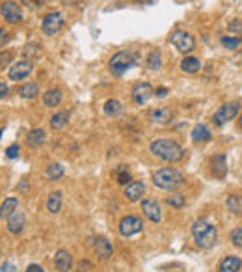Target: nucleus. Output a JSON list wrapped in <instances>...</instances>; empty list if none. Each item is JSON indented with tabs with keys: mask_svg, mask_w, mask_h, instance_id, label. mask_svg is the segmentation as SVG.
Listing matches in <instances>:
<instances>
[{
	"mask_svg": "<svg viewBox=\"0 0 242 272\" xmlns=\"http://www.w3.org/2000/svg\"><path fill=\"white\" fill-rule=\"evenodd\" d=\"M149 151L160 160L166 162H179L181 158L185 157V151L179 145L175 140H166V138H158L153 140L149 145Z\"/></svg>",
	"mask_w": 242,
	"mask_h": 272,
	"instance_id": "1",
	"label": "nucleus"
},
{
	"mask_svg": "<svg viewBox=\"0 0 242 272\" xmlns=\"http://www.w3.org/2000/svg\"><path fill=\"white\" fill-rule=\"evenodd\" d=\"M151 179H153V185L157 186V188L168 190V192L175 190V188H179V186L185 183L183 173L179 172L177 168H171V166L160 168L157 172H153V177H151Z\"/></svg>",
	"mask_w": 242,
	"mask_h": 272,
	"instance_id": "2",
	"label": "nucleus"
},
{
	"mask_svg": "<svg viewBox=\"0 0 242 272\" xmlns=\"http://www.w3.org/2000/svg\"><path fill=\"white\" fill-rule=\"evenodd\" d=\"M192 237L196 244L203 250H211L218 243V229L207 220H196L192 226Z\"/></svg>",
	"mask_w": 242,
	"mask_h": 272,
	"instance_id": "3",
	"label": "nucleus"
},
{
	"mask_svg": "<svg viewBox=\"0 0 242 272\" xmlns=\"http://www.w3.org/2000/svg\"><path fill=\"white\" fill-rule=\"evenodd\" d=\"M136 65V54L134 52H130V50H120V52H116L114 56L110 58V62H108V69L110 73L114 75V77H123V73H127L130 67H134Z\"/></svg>",
	"mask_w": 242,
	"mask_h": 272,
	"instance_id": "4",
	"label": "nucleus"
},
{
	"mask_svg": "<svg viewBox=\"0 0 242 272\" xmlns=\"http://www.w3.org/2000/svg\"><path fill=\"white\" fill-rule=\"evenodd\" d=\"M241 112V103L239 101H229L224 103L216 112L213 114V123L216 127H224L226 123H229L231 120H235Z\"/></svg>",
	"mask_w": 242,
	"mask_h": 272,
	"instance_id": "5",
	"label": "nucleus"
},
{
	"mask_svg": "<svg viewBox=\"0 0 242 272\" xmlns=\"http://www.w3.org/2000/svg\"><path fill=\"white\" fill-rule=\"evenodd\" d=\"M170 43L173 45L181 54H190V52L196 49V39H194L192 34L186 32V30H175V32H171Z\"/></svg>",
	"mask_w": 242,
	"mask_h": 272,
	"instance_id": "6",
	"label": "nucleus"
},
{
	"mask_svg": "<svg viewBox=\"0 0 242 272\" xmlns=\"http://www.w3.org/2000/svg\"><path fill=\"white\" fill-rule=\"evenodd\" d=\"M65 24V19L64 15L60 11H50L43 17V22H41V32L45 36H56L60 30L64 28Z\"/></svg>",
	"mask_w": 242,
	"mask_h": 272,
	"instance_id": "7",
	"label": "nucleus"
},
{
	"mask_svg": "<svg viewBox=\"0 0 242 272\" xmlns=\"http://www.w3.org/2000/svg\"><path fill=\"white\" fill-rule=\"evenodd\" d=\"M0 13H2V19L7 24H19L24 19L21 6L17 2H13V0H4L2 6H0Z\"/></svg>",
	"mask_w": 242,
	"mask_h": 272,
	"instance_id": "8",
	"label": "nucleus"
},
{
	"mask_svg": "<svg viewBox=\"0 0 242 272\" xmlns=\"http://www.w3.org/2000/svg\"><path fill=\"white\" fill-rule=\"evenodd\" d=\"M143 229V222L138 218V216H132V215H127L121 218L120 222V233L123 237H132V235H138L140 231Z\"/></svg>",
	"mask_w": 242,
	"mask_h": 272,
	"instance_id": "9",
	"label": "nucleus"
},
{
	"mask_svg": "<svg viewBox=\"0 0 242 272\" xmlns=\"http://www.w3.org/2000/svg\"><path fill=\"white\" fill-rule=\"evenodd\" d=\"M32 71H34V64H32V60H21V62H15V64L9 67L7 77H9V80L19 82V80L26 79Z\"/></svg>",
	"mask_w": 242,
	"mask_h": 272,
	"instance_id": "10",
	"label": "nucleus"
},
{
	"mask_svg": "<svg viewBox=\"0 0 242 272\" xmlns=\"http://www.w3.org/2000/svg\"><path fill=\"white\" fill-rule=\"evenodd\" d=\"M153 95H155V88L149 82H138L132 86V92H130V97L136 105H145Z\"/></svg>",
	"mask_w": 242,
	"mask_h": 272,
	"instance_id": "11",
	"label": "nucleus"
},
{
	"mask_svg": "<svg viewBox=\"0 0 242 272\" xmlns=\"http://www.w3.org/2000/svg\"><path fill=\"white\" fill-rule=\"evenodd\" d=\"M142 211L143 215L149 218L151 222L158 224L162 220V211H160V205L158 201L155 200H142Z\"/></svg>",
	"mask_w": 242,
	"mask_h": 272,
	"instance_id": "12",
	"label": "nucleus"
},
{
	"mask_svg": "<svg viewBox=\"0 0 242 272\" xmlns=\"http://www.w3.org/2000/svg\"><path fill=\"white\" fill-rule=\"evenodd\" d=\"M143 192H145V185H143V181H130V183L125 186L123 196H125V200H128V201H140L142 200Z\"/></svg>",
	"mask_w": 242,
	"mask_h": 272,
	"instance_id": "13",
	"label": "nucleus"
},
{
	"mask_svg": "<svg viewBox=\"0 0 242 272\" xmlns=\"http://www.w3.org/2000/svg\"><path fill=\"white\" fill-rule=\"evenodd\" d=\"M24 224H26L24 213L19 211V209L7 216V229H9V233H13V235H19V233H21L22 229H24Z\"/></svg>",
	"mask_w": 242,
	"mask_h": 272,
	"instance_id": "14",
	"label": "nucleus"
},
{
	"mask_svg": "<svg viewBox=\"0 0 242 272\" xmlns=\"http://www.w3.org/2000/svg\"><path fill=\"white\" fill-rule=\"evenodd\" d=\"M151 123H157V125H168L173 120V112L170 108H153L149 114H147Z\"/></svg>",
	"mask_w": 242,
	"mask_h": 272,
	"instance_id": "15",
	"label": "nucleus"
},
{
	"mask_svg": "<svg viewBox=\"0 0 242 272\" xmlns=\"http://www.w3.org/2000/svg\"><path fill=\"white\" fill-rule=\"evenodd\" d=\"M69 120H71V112H69V110H58V112H54V114L50 116V120H49L50 129L52 131L65 129Z\"/></svg>",
	"mask_w": 242,
	"mask_h": 272,
	"instance_id": "16",
	"label": "nucleus"
},
{
	"mask_svg": "<svg viewBox=\"0 0 242 272\" xmlns=\"http://www.w3.org/2000/svg\"><path fill=\"white\" fill-rule=\"evenodd\" d=\"M93 250H95V254H97L101 259H110L112 254H114L112 244H110V241L105 239V237H97V239L93 241Z\"/></svg>",
	"mask_w": 242,
	"mask_h": 272,
	"instance_id": "17",
	"label": "nucleus"
},
{
	"mask_svg": "<svg viewBox=\"0 0 242 272\" xmlns=\"http://www.w3.org/2000/svg\"><path fill=\"white\" fill-rule=\"evenodd\" d=\"M54 267L58 272H69L73 267V256L67 250H58L54 254Z\"/></svg>",
	"mask_w": 242,
	"mask_h": 272,
	"instance_id": "18",
	"label": "nucleus"
},
{
	"mask_svg": "<svg viewBox=\"0 0 242 272\" xmlns=\"http://www.w3.org/2000/svg\"><path fill=\"white\" fill-rule=\"evenodd\" d=\"M64 99V93L60 88H49L47 92L43 93V105L47 108H52V107H58L60 103Z\"/></svg>",
	"mask_w": 242,
	"mask_h": 272,
	"instance_id": "19",
	"label": "nucleus"
},
{
	"mask_svg": "<svg viewBox=\"0 0 242 272\" xmlns=\"http://www.w3.org/2000/svg\"><path fill=\"white\" fill-rule=\"evenodd\" d=\"M242 269V259L237 256H228L220 261L218 271L220 272H239Z\"/></svg>",
	"mask_w": 242,
	"mask_h": 272,
	"instance_id": "20",
	"label": "nucleus"
},
{
	"mask_svg": "<svg viewBox=\"0 0 242 272\" xmlns=\"http://www.w3.org/2000/svg\"><path fill=\"white\" fill-rule=\"evenodd\" d=\"M45 138H47L45 131H43L41 127H36V129L30 131L28 136H26V145L32 147V149H36V147H39V145L45 142Z\"/></svg>",
	"mask_w": 242,
	"mask_h": 272,
	"instance_id": "21",
	"label": "nucleus"
},
{
	"mask_svg": "<svg viewBox=\"0 0 242 272\" xmlns=\"http://www.w3.org/2000/svg\"><path fill=\"white\" fill-rule=\"evenodd\" d=\"M211 166H213V173L218 177V179H224L226 177V173H228V162H226V155H216V157L213 158V162H211Z\"/></svg>",
	"mask_w": 242,
	"mask_h": 272,
	"instance_id": "22",
	"label": "nucleus"
},
{
	"mask_svg": "<svg viewBox=\"0 0 242 272\" xmlns=\"http://www.w3.org/2000/svg\"><path fill=\"white\" fill-rule=\"evenodd\" d=\"M123 112H125V107H123V103L120 99H108L105 103V114L108 118H120Z\"/></svg>",
	"mask_w": 242,
	"mask_h": 272,
	"instance_id": "23",
	"label": "nucleus"
},
{
	"mask_svg": "<svg viewBox=\"0 0 242 272\" xmlns=\"http://www.w3.org/2000/svg\"><path fill=\"white\" fill-rule=\"evenodd\" d=\"M200 69H201V62L196 56H185L183 60H181V71L196 75Z\"/></svg>",
	"mask_w": 242,
	"mask_h": 272,
	"instance_id": "24",
	"label": "nucleus"
},
{
	"mask_svg": "<svg viewBox=\"0 0 242 272\" xmlns=\"http://www.w3.org/2000/svg\"><path fill=\"white\" fill-rule=\"evenodd\" d=\"M62 200H64V196L60 190H54V192L49 194V200H47V211L52 213V215H56L60 213V209H62Z\"/></svg>",
	"mask_w": 242,
	"mask_h": 272,
	"instance_id": "25",
	"label": "nucleus"
},
{
	"mask_svg": "<svg viewBox=\"0 0 242 272\" xmlns=\"http://www.w3.org/2000/svg\"><path fill=\"white\" fill-rule=\"evenodd\" d=\"M160 65H162V54L158 49H153L145 58V67L149 71H157V69H160Z\"/></svg>",
	"mask_w": 242,
	"mask_h": 272,
	"instance_id": "26",
	"label": "nucleus"
},
{
	"mask_svg": "<svg viewBox=\"0 0 242 272\" xmlns=\"http://www.w3.org/2000/svg\"><path fill=\"white\" fill-rule=\"evenodd\" d=\"M190 136H192L194 142H209V140L213 138L211 131L207 129V125H201V123H198V125L194 127L192 133H190Z\"/></svg>",
	"mask_w": 242,
	"mask_h": 272,
	"instance_id": "27",
	"label": "nucleus"
},
{
	"mask_svg": "<svg viewBox=\"0 0 242 272\" xmlns=\"http://www.w3.org/2000/svg\"><path fill=\"white\" fill-rule=\"evenodd\" d=\"M226 207H228L229 213L233 215H242V196L239 194H229L226 198Z\"/></svg>",
	"mask_w": 242,
	"mask_h": 272,
	"instance_id": "28",
	"label": "nucleus"
},
{
	"mask_svg": "<svg viewBox=\"0 0 242 272\" xmlns=\"http://www.w3.org/2000/svg\"><path fill=\"white\" fill-rule=\"evenodd\" d=\"M64 166L60 164V162H50L49 166H47V170H45V177L49 181H58L64 177Z\"/></svg>",
	"mask_w": 242,
	"mask_h": 272,
	"instance_id": "29",
	"label": "nucleus"
},
{
	"mask_svg": "<svg viewBox=\"0 0 242 272\" xmlns=\"http://www.w3.org/2000/svg\"><path fill=\"white\" fill-rule=\"evenodd\" d=\"M39 92V84L37 82H26V84H22L19 88V95H21L22 99H34Z\"/></svg>",
	"mask_w": 242,
	"mask_h": 272,
	"instance_id": "30",
	"label": "nucleus"
},
{
	"mask_svg": "<svg viewBox=\"0 0 242 272\" xmlns=\"http://www.w3.org/2000/svg\"><path fill=\"white\" fill-rule=\"evenodd\" d=\"M17 207H19V200H17V198H7V200H4V203H2L0 216H2V218H7L11 213L17 211Z\"/></svg>",
	"mask_w": 242,
	"mask_h": 272,
	"instance_id": "31",
	"label": "nucleus"
},
{
	"mask_svg": "<svg viewBox=\"0 0 242 272\" xmlns=\"http://www.w3.org/2000/svg\"><path fill=\"white\" fill-rule=\"evenodd\" d=\"M166 203H168V205H171V207H175V209H183V207H185L186 200H185V196H183V194L173 192L171 196H168V198H166Z\"/></svg>",
	"mask_w": 242,
	"mask_h": 272,
	"instance_id": "32",
	"label": "nucleus"
},
{
	"mask_svg": "<svg viewBox=\"0 0 242 272\" xmlns=\"http://www.w3.org/2000/svg\"><path fill=\"white\" fill-rule=\"evenodd\" d=\"M130 173H128V168L125 164H120V168H118V183L123 186H127L128 183H130Z\"/></svg>",
	"mask_w": 242,
	"mask_h": 272,
	"instance_id": "33",
	"label": "nucleus"
},
{
	"mask_svg": "<svg viewBox=\"0 0 242 272\" xmlns=\"http://www.w3.org/2000/svg\"><path fill=\"white\" fill-rule=\"evenodd\" d=\"M222 41V45H224V47H226V49H237V47H239V45H241V37H235V36H226V37H222L220 39Z\"/></svg>",
	"mask_w": 242,
	"mask_h": 272,
	"instance_id": "34",
	"label": "nucleus"
},
{
	"mask_svg": "<svg viewBox=\"0 0 242 272\" xmlns=\"http://www.w3.org/2000/svg\"><path fill=\"white\" fill-rule=\"evenodd\" d=\"M231 243L235 244L237 248H242V228H237L231 231Z\"/></svg>",
	"mask_w": 242,
	"mask_h": 272,
	"instance_id": "35",
	"label": "nucleus"
},
{
	"mask_svg": "<svg viewBox=\"0 0 242 272\" xmlns=\"http://www.w3.org/2000/svg\"><path fill=\"white\" fill-rule=\"evenodd\" d=\"M6 157L7 158H17V157H19V145H17V143H13V145H9V147H7Z\"/></svg>",
	"mask_w": 242,
	"mask_h": 272,
	"instance_id": "36",
	"label": "nucleus"
},
{
	"mask_svg": "<svg viewBox=\"0 0 242 272\" xmlns=\"http://www.w3.org/2000/svg\"><path fill=\"white\" fill-rule=\"evenodd\" d=\"M229 32H242V22L241 21H235L229 24Z\"/></svg>",
	"mask_w": 242,
	"mask_h": 272,
	"instance_id": "37",
	"label": "nucleus"
},
{
	"mask_svg": "<svg viewBox=\"0 0 242 272\" xmlns=\"http://www.w3.org/2000/svg\"><path fill=\"white\" fill-rule=\"evenodd\" d=\"M7 92H9V90H7L6 82H4V80H2V82H0V99H6Z\"/></svg>",
	"mask_w": 242,
	"mask_h": 272,
	"instance_id": "38",
	"label": "nucleus"
},
{
	"mask_svg": "<svg viewBox=\"0 0 242 272\" xmlns=\"http://www.w3.org/2000/svg\"><path fill=\"white\" fill-rule=\"evenodd\" d=\"M24 272H45V271H43L41 265H36V263H34V265L26 267V271H24Z\"/></svg>",
	"mask_w": 242,
	"mask_h": 272,
	"instance_id": "39",
	"label": "nucleus"
},
{
	"mask_svg": "<svg viewBox=\"0 0 242 272\" xmlns=\"http://www.w3.org/2000/svg\"><path fill=\"white\" fill-rule=\"evenodd\" d=\"M22 4H26V6H41L43 0H21Z\"/></svg>",
	"mask_w": 242,
	"mask_h": 272,
	"instance_id": "40",
	"label": "nucleus"
},
{
	"mask_svg": "<svg viewBox=\"0 0 242 272\" xmlns=\"http://www.w3.org/2000/svg\"><path fill=\"white\" fill-rule=\"evenodd\" d=\"M155 95H158V97H166V95H168V90H166V88H157V90H155Z\"/></svg>",
	"mask_w": 242,
	"mask_h": 272,
	"instance_id": "41",
	"label": "nucleus"
},
{
	"mask_svg": "<svg viewBox=\"0 0 242 272\" xmlns=\"http://www.w3.org/2000/svg\"><path fill=\"white\" fill-rule=\"evenodd\" d=\"M0 32H2V47H6V41H7V30H6V28H2Z\"/></svg>",
	"mask_w": 242,
	"mask_h": 272,
	"instance_id": "42",
	"label": "nucleus"
},
{
	"mask_svg": "<svg viewBox=\"0 0 242 272\" xmlns=\"http://www.w3.org/2000/svg\"><path fill=\"white\" fill-rule=\"evenodd\" d=\"M6 60H9V54H6V52H2V69L6 67Z\"/></svg>",
	"mask_w": 242,
	"mask_h": 272,
	"instance_id": "43",
	"label": "nucleus"
},
{
	"mask_svg": "<svg viewBox=\"0 0 242 272\" xmlns=\"http://www.w3.org/2000/svg\"><path fill=\"white\" fill-rule=\"evenodd\" d=\"M88 267H90V263H88V261H84V263H80V265H79V272H86L84 269H88Z\"/></svg>",
	"mask_w": 242,
	"mask_h": 272,
	"instance_id": "44",
	"label": "nucleus"
},
{
	"mask_svg": "<svg viewBox=\"0 0 242 272\" xmlns=\"http://www.w3.org/2000/svg\"><path fill=\"white\" fill-rule=\"evenodd\" d=\"M2 272H13V267L6 265V263H4V265H2Z\"/></svg>",
	"mask_w": 242,
	"mask_h": 272,
	"instance_id": "45",
	"label": "nucleus"
},
{
	"mask_svg": "<svg viewBox=\"0 0 242 272\" xmlns=\"http://www.w3.org/2000/svg\"><path fill=\"white\" fill-rule=\"evenodd\" d=\"M26 186H28L26 183H21V185H19V190H26Z\"/></svg>",
	"mask_w": 242,
	"mask_h": 272,
	"instance_id": "46",
	"label": "nucleus"
},
{
	"mask_svg": "<svg viewBox=\"0 0 242 272\" xmlns=\"http://www.w3.org/2000/svg\"><path fill=\"white\" fill-rule=\"evenodd\" d=\"M239 123H241V127H242V112H241V118H239Z\"/></svg>",
	"mask_w": 242,
	"mask_h": 272,
	"instance_id": "47",
	"label": "nucleus"
}]
</instances>
